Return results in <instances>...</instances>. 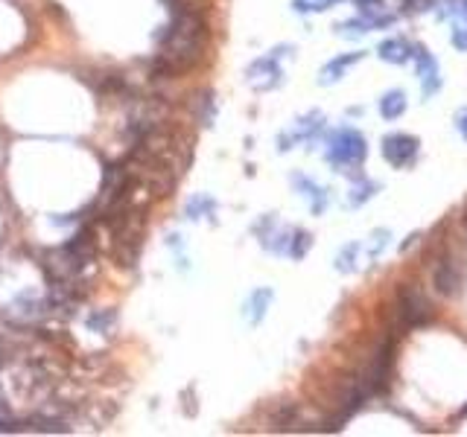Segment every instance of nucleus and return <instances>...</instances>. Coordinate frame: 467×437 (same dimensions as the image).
Masks as SVG:
<instances>
[{
	"label": "nucleus",
	"mask_w": 467,
	"mask_h": 437,
	"mask_svg": "<svg viewBox=\"0 0 467 437\" xmlns=\"http://www.w3.org/2000/svg\"><path fill=\"white\" fill-rule=\"evenodd\" d=\"M383 152H385L388 161L400 167V164H406L409 157L415 155V141H412V137H406V134H392V137H385Z\"/></svg>",
	"instance_id": "3"
},
{
	"label": "nucleus",
	"mask_w": 467,
	"mask_h": 437,
	"mask_svg": "<svg viewBox=\"0 0 467 437\" xmlns=\"http://www.w3.org/2000/svg\"><path fill=\"white\" fill-rule=\"evenodd\" d=\"M435 289H438L441 294H453V292L459 289V274H456V268H453L450 263H444V266L435 271Z\"/></svg>",
	"instance_id": "5"
},
{
	"label": "nucleus",
	"mask_w": 467,
	"mask_h": 437,
	"mask_svg": "<svg viewBox=\"0 0 467 437\" xmlns=\"http://www.w3.org/2000/svg\"><path fill=\"white\" fill-rule=\"evenodd\" d=\"M397 315L403 318V324L415 327V324H426L430 321V304H426V297L421 292H412V289H403L400 292V304H397Z\"/></svg>",
	"instance_id": "2"
},
{
	"label": "nucleus",
	"mask_w": 467,
	"mask_h": 437,
	"mask_svg": "<svg viewBox=\"0 0 467 437\" xmlns=\"http://www.w3.org/2000/svg\"><path fill=\"white\" fill-rule=\"evenodd\" d=\"M459 120H461V131L467 134V111H461V117H459Z\"/></svg>",
	"instance_id": "7"
},
{
	"label": "nucleus",
	"mask_w": 467,
	"mask_h": 437,
	"mask_svg": "<svg viewBox=\"0 0 467 437\" xmlns=\"http://www.w3.org/2000/svg\"><path fill=\"white\" fill-rule=\"evenodd\" d=\"M330 155H333L336 161H354L357 164L359 157L365 155V146H362V141L357 134H342L339 141L333 143V152H330Z\"/></svg>",
	"instance_id": "4"
},
{
	"label": "nucleus",
	"mask_w": 467,
	"mask_h": 437,
	"mask_svg": "<svg viewBox=\"0 0 467 437\" xmlns=\"http://www.w3.org/2000/svg\"><path fill=\"white\" fill-rule=\"evenodd\" d=\"M205 41H207V24L202 21V15L193 9H179L167 32L161 35V50L152 65V76L169 79L196 67L202 62Z\"/></svg>",
	"instance_id": "1"
},
{
	"label": "nucleus",
	"mask_w": 467,
	"mask_h": 437,
	"mask_svg": "<svg viewBox=\"0 0 467 437\" xmlns=\"http://www.w3.org/2000/svg\"><path fill=\"white\" fill-rule=\"evenodd\" d=\"M403 108H406V99H403L400 91H397V93H388V96L383 99V114L388 117V120H395L397 114H403Z\"/></svg>",
	"instance_id": "6"
}]
</instances>
